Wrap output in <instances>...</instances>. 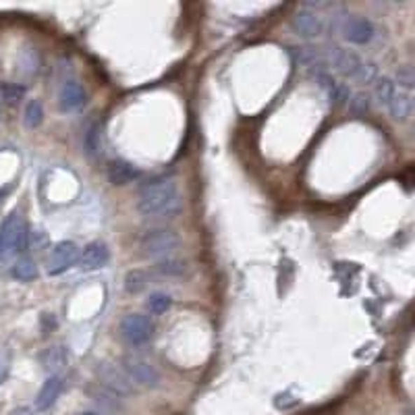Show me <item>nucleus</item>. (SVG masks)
I'll return each instance as SVG.
<instances>
[{
	"label": "nucleus",
	"instance_id": "nucleus-1",
	"mask_svg": "<svg viewBox=\"0 0 415 415\" xmlns=\"http://www.w3.org/2000/svg\"><path fill=\"white\" fill-rule=\"evenodd\" d=\"M137 212L143 218H175L183 208L178 185L173 178L156 177L146 181L137 189Z\"/></svg>",
	"mask_w": 415,
	"mask_h": 415
},
{
	"label": "nucleus",
	"instance_id": "nucleus-2",
	"mask_svg": "<svg viewBox=\"0 0 415 415\" xmlns=\"http://www.w3.org/2000/svg\"><path fill=\"white\" fill-rule=\"evenodd\" d=\"M178 247H181V235L167 227L150 229L139 237V253L156 262L171 258Z\"/></svg>",
	"mask_w": 415,
	"mask_h": 415
},
{
	"label": "nucleus",
	"instance_id": "nucleus-3",
	"mask_svg": "<svg viewBox=\"0 0 415 415\" xmlns=\"http://www.w3.org/2000/svg\"><path fill=\"white\" fill-rule=\"evenodd\" d=\"M27 227L19 212H10L0 227V258H8L27 247Z\"/></svg>",
	"mask_w": 415,
	"mask_h": 415
},
{
	"label": "nucleus",
	"instance_id": "nucleus-4",
	"mask_svg": "<svg viewBox=\"0 0 415 415\" xmlns=\"http://www.w3.org/2000/svg\"><path fill=\"white\" fill-rule=\"evenodd\" d=\"M119 330L129 347H143L154 337V322L143 314H127L120 320Z\"/></svg>",
	"mask_w": 415,
	"mask_h": 415
},
{
	"label": "nucleus",
	"instance_id": "nucleus-5",
	"mask_svg": "<svg viewBox=\"0 0 415 415\" xmlns=\"http://www.w3.org/2000/svg\"><path fill=\"white\" fill-rule=\"evenodd\" d=\"M120 367L125 370V374L131 378V382L135 386H143V388H154L160 384V374L158 370L143 357L137 356H125L120 359Z\"/></svg>",
	"mask_w": 415,
	"mask_h": 415
},
{
	"label": "nucleus",
	"instance_id": "nucleus-6",
	"mask_svg": "<svg viewBox=\"0 0 415 415\" xmlns=\"http://www.w3.org/2000/svg\"><path fill=\"white\" fill-rule=\"evenodd\" d=\"M98 382L102 386H106L108 391H113L115 395L122 397H131L135 393V384L131 382V378L125 374V370L120 365H113V363H100L96 370Z\"/></svg>",
	"mask_w": 415,
	"mask_h": 415
},
{
	"label": "nucleus",
	"instance_id": "nucleus-7",
	"mask_svg": "<svg viewBox=\"0 0 415 415\" xmlns=\"http://www.w3.org/2000/svg\"><path fill=\"white\" fill-rule=\"evenodd\" d=\"M79 258H81V251L73 241H59L48 255V274L59 276L69 268H73L79 262Z\"/></svg>",
	"mask_w": 415,
	"mask_h": 415
},
{
	"label": "nucleus",
	"instance_id": "nucleus-8",
	"mask_svg": "<svg viewBox=\"0 0 415 415\" xmlns=\"http://www.w3.org/2000/svg\"><path fill=\"white\" fill-rule=\"evenodd\" d=\"M326 62L339 73V75H343L345 79H349V81H353L356 79V75L361 71V66H363V59L353 52V50H347V48H332L330 52H328V59Z\"/></svg>",
	"mask_w": 415,
	"mask_h": 415
},
{
	"label": "nucleus",
	"instance_id": "nucleus-9",
	"mask_svg": "<svg viewBox=\"0 0 415 415\" xmlns=\"http://www.w3.org/2000/svg\"><path fill=\"white\" fill-rule=\"evenodd\" d=\"M374 36H376V27L367 17L353 15V17H347L343 23V38L356 46L370 44L374 40Z\"/></svg>",
	"mask_w": 415,
	"mask_h": 415
},
{
	"label": "nucleus",
	"instance_id": "nucleus-10",
	"mask_svg": "<svg viewBox=\"0 0 415 415\" xmlns=\"http://www.w3.org/2000/svg\"><path fill=\"white\" fill-rule=\"evenodd\" d=\"M291 27H293V31H295L297 36H301L305 40H311V38H318L324 31L326 23H324V19L316 10L301 8V10H297L295 15H293Z\"/></svg>",
	"mask_w": 415,
	"mask_h": 415
},
{
	"label": "nucleus",
	"instance_id": "nucleus-11",
	"mask_svg": "<svg viewBox=\"0 0 415 415\" xmlns=\"http://www.w3.org/2000/svg\"><path fill=\"white\" fill-rule=\"evenodd\" d=\"M111 260V251H108V245L102 243V241H92L87 243L83 249H81V258H79V266L87 272H94V270H100L108 264Z\"/></svg>",
	"mask_w": 415,
	"mask_h": 415
},
{
	"label": "nucleus",
	"instance_id": "nucleus-12",
	"mask_svg": "<svg viewBox=\"0 0 415 415\" xmlns=\"http://www.w3.org/2000/svg\"><path fill=\"white\" fill-rule=\"evenodd\" d=\"M85 106V90L79 81L69 79L59 92V108L62 113H77Z\"/></svg>",
	"mask_w": 415,
	"mask_h": 415
},
{
	"label": "nucleus",
	"instance_id": "nucleus-13",
	"mask_svg": "<svg viewBox=\"0 0 415 415\" xmlns=\"http://www.w3.org/2000/svg\"><path fill=\"white\" fill-rule=\"evenodd\" d=\"M106 177L108 181L115 185V187H122V185H129V183H135L137 178L141 177V171L131 164L129 160H122V158H117V160H111L108 167H106Z\"/></svg>",
	"mask_w": 415,
	"mask_h": 415
},
{
	"label": "nucleus",
	"instance_id": "nucleus-14",
	"mask_svg": "<svg viewBox=\"0 0 415 415\" xmlns=\"http://www.w3.org/2000/svg\"><path fill=\"white\" fill-rule=\"evenodd\" d=\"M85 393L92 397V401L100 407L102 414H119L122 412V401H120L119 395H115L113 391H108L106 386H102L100 382L98 384H92L85 388Z\"/></svg>",
	"mask_w": 415,
	"mask_h": 415
},
{
	"label": "nucleus",
	"instance_id": "nucleus-15",
	"mask_svg": "<svg viewBox=\"0 0 415 415\" xmlns=\"http://www.w3.org/2000/svg\"><path fill=\"white\" fill-rule=\"evenodd\" d=\"M62 388H64L62 376H59V374H57V376H50V378L42 384V388L38 391V397H36V412H48V409L59 401Z\"/></svg>",
	"mask_w": 415,
	"mask_h": 415
},
{
	"label": "nucleus",
	"instance_id": "nucleus-16",
	"mask_svg": "<svg viewBox=\"0 0 415 415\" xmlns=\"http://www.w3.org/2000/svg\"><path fill=\"white\" fill-rule=\"evenodd\" d=\"M395 96H397V83H395V79L393 77H386V75H382V77H378V81L374 83V98H376V102L380 104V106H391V102L395 100Z\"/></svg>",
	"mask_w": 415,
	"mask_h": 415
},
{
	"label": "nucleus",
	"instance_id": "nucleus-17",
	"mask_svg": "<svg viewBox=\"0 0 415 415\" xmlns=\"http://www.w3.org/2000/svg\"><path fill=\"white\" fill-rule=\"evenodd\" d=\"M66 351H64V347H48L46 351H42L40 353V363H42V367L44 370H48V372H52V376H57V372L62 370L64 365H66Z\"/></svg>",
	"mask_w": 415,
	"mask_h": 415
},
{
	"label": "nucleus",
	"instance_id": "nucleus-18",
	"mask_svg": "<svg viewBox=\"0 0 415 415\" xmlns=\"http://www.w3.org/2000/svg\"><path fill=\"white\" fill-rule=\"evenodd\" d=\"M185 270H187V262L177 258V255L158 260V262L154 264V272L160 274V276H171V279H175V276H183Z\"/></svg>",
	"mask_w": 415,
	"mask_h": 415
},
{
	"label": "nucleus",
	"instance_id": "nucleus-19",
	"mask_svg": "<svg viewBox=\"0 0 415 415\" xmlns=\"http://www.w3.org/2000/svg\"><path fill=\"white\" fill-rule=\"evenodd\" d=\"M83 150H85V156L87 158H98L100 156V152H102V129H100V122H94L85 131Z\"/></svg>",
	"mask_w": 415,
	"mask_h": 415
},
{
	"label": "nucleus",
	"instance_id": "nucleus-20",
	"mask_svg": "<svg viewBox=\"0 0 415 415\" xmlns=\"http://www.w3.org/2000/svg\"><path fill=\"white\" fill-rule=\"evenodd\" d=\"M412 111H414V98H409L405 92H401V94L397 92L395 100H393V102H391V106H388V115H391V119L393 120L409 119Z\"/></svg>",
	"mask_w": 415,
	"mask_h": 415
},
{
	"label": "nucleus",
	"instance_id": "nucleus-21",
	"mask_svg": "<svg viewBox=\"0 0 415 415\" xmlns=\"http://www.w3.org/2000/svg\"><path fill=\"white\" fill-rule=\"evenodd\" d=\"M291 55H293L295 62L303 64V66H316L318 73H320L322 64H326V60L320 57L318 48H311V46H295V48H291Z\"/></svg>",
	"mask_w": 415,
	"mask_h": 415
},
{
	"label": "nucleus",
	"instance_id": "nucleus-22",
	"mask_svg": "<svg viewBox=\"0 0 415 415\" xmlns=\"http://www.w3.org/2000/svg\"><path fill=\"white\" fill-rule=\"evenodd\" d=\"M148 283H150V279H148V274H146L141 268L129 270V272L125 274V281H122L125 291L131 293V295H139L141 291H146Z\"/></svg>",
	"mask_w": 415,
	"mask_h": 415
},
{
	"label": "nucleus",
	"instance_id": "nucleus-23",
	"mask_svg": "<svg viewBox=\"0 0 415 415\" xmlns=\"http://www.w3.org/2000/svg\"><path fill=\"white\" fill-rule=\"evenodd\" d=\"M10 274H13L17 281H21V283H31L34 279H38V266H36L34 260L21 258V260H17V262L13 264Z\"/></svg>",
	"mask_w": 415,
	"mask_h": 415
},
{
	"label": "nucleus",
	"instance_id": "nucleus-24",
	"mask_svg": "<svg viewBox=\"0 0 415 415\" xmlns=\"http://www.w3.org/2000/svg\"><path fill=\"white\" fill-rule=\"evenodd\" d=\"M44 120V106L40 100H29L23 111V122L27 129H38Z\"/></svg>",
	"mask_w": 415,
	"mask_h": 415
},
{
	"label": "nucleus",
	"instance_id": "nucleus-25",
	"mask_svg": "<svg viewBox=\"0 0 415 415\" xmlns=\"http://www.w3.org/2000/svg\"><path fill=\"white\" fill-rule=\"evenodd\" d=\"M171 305H173V299H171V295L162 293V291L152 293V295L148 297V301H146V307H148V311H150L152 316H162V314H167V311L171 309Z\"/></svg>",
	"mask_w": 415,
	"mask_h": 415
},
{
	"label": "nucleus",
	"instance_id": "nucleus-26",
	"mask_svg": "<svg viewBox=\"0 0 415 415\" xmlns=\"http://www.w3.org/2000/svg\"><path fill=\"white\" fill-rule=\"evenodd\" d=\"M0 96H2V100H4L6 104L15 106V104H19V102L25 98V87L19 85V83L6 81V83L0 85Z\"/></svg>",
	"mask_w": 415,
	"mask_h": 415
},
{
	"label": "nucleus",
	"instance_id": "nucleus-27",
	"mask_svg": "<svg viewBox=\"0 0 415 415\" xmlns=\"http://www.w3.org/2000/svg\"><path fill=\"white\" fill-rule=\"evenodd\" d=\"M372 108V98L365 92H357L349 100V111L353 117H365Z\"/></svg>",
	"mask_w": 415,
	"mask_h": 415
},
{
	"label": "nucleus",
	"instance_id": "nucleus-28",
	"mask_svg": "<svg viewBox=\"0 0 415 415\" xmlns=\"http://www.w3.org/2000/svg\"><path fill=\"white\" fill-rule=\"evenodd\" d=\"M378 64L376 62H363L361 71L356 75L353 83L357 85H370V83H376L378 81Z\"/></svg>",
	"mask_w": 415,
	"mask_h": 415
},
{
	"label": "nucleus",
	"instance_id": "nucleus-29",
	"mask_svg": "<svg viewBox=\"0 0 415 415\" xmlns=\"http://www.w3.org/2000/svg\"><path fill=\"white\" fill-rule=\"evenodd\" d=\"M395 83L405 87V90H414L415 87V64H403L397 69L395 75Z\"/></svg>",
	"mask_w": 415,
	"mask_h": 415
},
{
	"label": "nucleus",
	"instance_id": "nucleus-30",
	"mask_svg": "<svg viewBox=\"0 0 415 415\" xmlns=\"http://www.w3.org/2000/svg\"><path fill=\"white\" fill-rule=\"evenodd\" d=\"M351 90H349V85L347 83H343V81H339L337 83V90H335V96H332V104H337V106H347L349 104V100H351Z\"/></svg>",
	"mask_w": 415,
	"mask_h": 415
},
{
	"label": "nucleus",
	"instance_id": "nucleus-31",
	"mask_svg": "<svg viewBox=\"0 0 415 415\" xmlns=\"http://www.w3.org/2000/svg\"><path fill=\"white\" fill-rule=\"evenodd\" d=\"M6 374H8V365H6L4 359H0V384L6 380Z\"/></svg>",
	"mask_w": 415,
	"mask_h": 415
},
{
	"label": "nucleus",
	"instance_id": "nucleus-32",
	"mask_svg": "<svg viewBox=\"0 0 415 415\" xmlns=\"http://www.w3.org/2000/svg\"><path fill=\"white\" fill-rule=\"evenodd\" d=\"M10 415H34V412L27 409V407H19V409H15Z\"/></svg>",
	"mask_w": 415,
	"mask_h": 415
},
{
	"label": "nucleus",
	"instance_id": "nucleus-33",
	"mask_svg": "<svg viewBox=\"0 0 415 415\" xmlns=\"http://www.w3.org/2000/svg\"><path fill=\"white\" fill-rule=\"evenodd\" d=\"M79 415H106V414H102L100 409H85V412H81Z\"/></svg>",
	"mask_w": 415,
	"mask_h": 415
},
{
	"label": "nucleus",
	"instance_id": "nucleus-34",
	"mask_svg": "<svg viewBox=\"0 0 415 415\" xmlns=\"http://www.w3.org/2000/svg\"><path fill=\"white\" fill-rule=\"evenodd\" d=\"M409 137H412V139H414V141H415V122H414V125H412V129H409Z\"/></svg>",
	"mask_w": 415,
	"mask_h": 415
},
{
	"label": "nucleus",
	"instance_id": "nucleus-35",
	"mask_svg": "<svg viewBox=\"0 0 415 415\" xmlns=\"http://www.w3.org/2000/svg\"><path fill=\"white\" fill-rule=\"evenodd\" d=\"M414 106H415V96H414Z\"/></svg>",
	"mask_w": 415,
	"mask_h": 415
}]
</instances>
